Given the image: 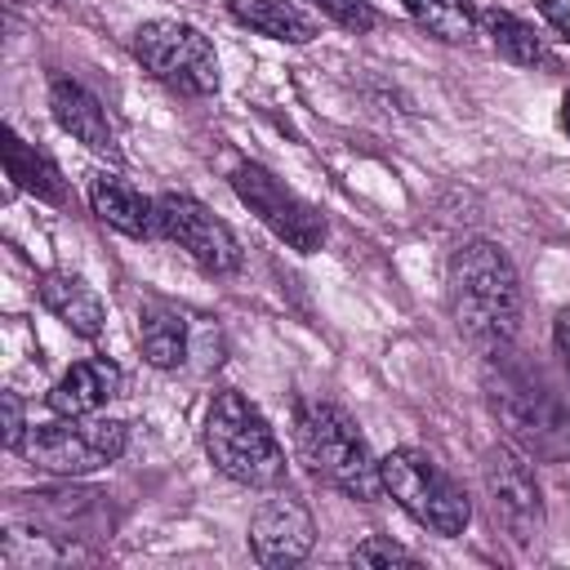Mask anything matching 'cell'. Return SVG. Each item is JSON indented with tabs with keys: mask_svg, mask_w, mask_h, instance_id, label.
I'll list each match as a JSON object with an SVG mask.
<instances>
[{
	"mask_svg": "<svg viewBox=\"0 0 570 570\" xmlns=\"http://www.w3.org/2000/svg\"><path fill=\"white\" fill-rule=\"evenodd\" d=\"M445 281H450V316L459 334L481 356L508 352L521 325V281L512 258L494 240H468L454 249Z\"/></svg>",
	"mask_w": 570,
	"mask_h": 570,
	"instance_id": "6da1fadb",
	"label": "cell"
},
{
	"mask_svg": "<svg viewBox=\"0 0 570 570\" xmlns=\"http://www.w3.org/2000/svg\"><path fill=\"white\" fill-rule=\"evenodd\" d=\"M481 387L508 445L539 463L570 459V405L552 392L548 379H539V370H525L521 361H512V352H499L485 356Z\"/></svg>",
	"mask_w": 570,
	"mask_h": 570,
	"instance_id": "7a4b0ae2",
	"label": "cell"
},
{
	"mask_svg": "<svg viewBox=\"0 0 570 570\" xmlns=\"http://www.w3.org/2000/svg\"><path fill=\"white\" fill-rule=\"evenodd\" d=\"M294 445H298V459L307 463V472L316 481L334 485L338 494H347L356 503H374L383 494L379 459L370 454L365 436L356 432V423L338 405H330V401L298 405Z\"/></svg>",
	"mask_w": 570,
	"mask_h": 570,
	"instance_id": "3957f363",
	"label": "cell"
},
{
	"mask_svg": "<svg viewBox=\"0 0 570 570\" xmlns=\"http://www.w3.org/2000/svg\"><path fill=\"white\" fill-rule=\"evenodd\" d=\"M205 454L236 485L276 490L285 481V450L240 392H214L205 410Z\"/></svg>",
	"mask_w": 570,
	"mask_h": 570,
	"instance_id": "277c9868",
	"label": "cell"
},
{
	"mask_svg": "<svg viewBox=\"0 0 570 570\" xmlns=\"http://www.w3.org/2000/svg\"><path fill=\"white\" fill-rule=\"evenodd\" d=\"M379 476H383V494H392L419 525H428L432 534H463L472 521V503L463 494V485L423 450H392L387 459H379Z\"/></svg>",
	"mask_w": 570,
	"mask_h": 570,
	"instance_id": "5b68a950",
	"label": "cell"
},
{
	"mask_svg": "<svg viewBox=\"0 0 570 570\" xmlns=\"http://www.w3.org/2000/svg\"><path fill=\"white\" fill-rule=\"evenodd\" d=\"M129 445V428L116 423V419H94V414H80V419H67L58 414L53 423L45 428H31L27 441H22V459L49 476H89L107 463H116Z\"/></svg>",
	"mask_w": 570,
	"mask_h": 570,
	"instance_id": "8992f818",
	"label": "cell"
},
{
	"mask_svg": "<svg viewBox=\"0 0 570 570\" xmlns=\"http://www.w3.org/2000/svg\"><path fill=\"white\" fill-rule=\"evenodd\" d=\"M134 58L169 89L187 94V98H209L218 89V58L214 45L178 22V18H151L134 31Z\"/></svg>",
	"mask_w": 570,
	"mask_h": 570,
	"instance_id": "52a82bcc",
	"label": "cell"
},
{
	"mask_svg": "<svg viewBox=\"0 0 570 570\" xmlns=\"http://www.w3.org/2000/svg\"><path fill=\"white\" fill-rule=\"evenodd\" d=\"M232 191H236L240 205H245L276 240H285L289 249L316 254V249L325 245V218H321L298 191H289L267 165L240 160V165L232 169Z\"/></svg>",
	"mask_w": 570,
	"mask_h": 570,
	"instance_id": "ba28073f",
	"label": "cell"
},
{
	"mask_svg": "<svg viewBox=\"0 0 570 570\" xmlns=\"http://www.w3.org/2000/svg\"><path fill=\"white\" fill-rule=\"evenodd\" d=\"M481 485H485L490 512L508 530V539L530 548L543 530V494L530 472V459L517 445H490L481 459Z\"/></svg>",
	"mask_w": 570,
	"mask_h": 570,
	"instance_id": "9c48e42d",
	"label": "cell"
},
{
	"mask_svg": "<svg viewBox=\"0 0 570 570\" xmlns=\"http://www.w3.org/2000/svg\"><path fill=\"white\" fill-rule=\"evenodd\" d=\"M156 232L165 240H174L178 249H187V258L200 263L214 276H227V272L240 267V240H236V232L218 214H209L200 200H191L183 191L156 196Z\"/></svg>",
	"mask_w": 570,
	"mask_h": 570,
	"instance_id": "30bf717a",
	"label": "cell"
},
{
	"mask_svg": "<svg viewBox=\"0 0 570 570\" xmlns=\"http://www.w3.org/2000/svg\"><path fill=\"white\" fill-rule=\"evenodd\" d=\"M316 543V521L307 503L289 490L258 503L249 521V552L258 566H298Z\"/></svg>",
	"mask_w": 570,
	"mask_h": 570,
	"instance_id": "8fae6325",
	"label": "cell"
},
{
	"mask_svg": "<svg viewBox=\"0 0 570 570\" xmlns=\"http://www.w3.org/2000/svg\"><path fill=\"white\" fill-rule=\"evenodd\" d=\"M49 111H53V120H58L76 142H85L89 151L111 156V160L120 156V147H116V129H111L102 102H98L85 85L67 80V76H53V80H49Z\"/></svg>",
	"mask_w": 570,
	"mask_h": 570,
	"instance_id": "7c38bea8",
	"label": "cell"
},
{
	"mask_svg": "<svg viewBox=\"0 0 570 570\" xmlns=\"http://www.w3.org/2000/svg\"><path fill=\"white\" fill-rule=\"evenodd\" d=\"M116 392H120V370H116V361L89 356V361H76V365L53 383L49 410H53V414H67V419L98 414Z\"/></svg>",
	"mask_w": 570,
	"mask_h": 570,
	"instance_id": "4fadbf2b",
	"label": "cell"
},
{
	"mask_svg": "<svg viewBox=\"0 0 570 570\" xmlns=\"http://www.w3.org/2000/svg\"><path fill=\"white\" fill-rule=\"evenodd\" d=\"M89 209L98 214V223L116 227L120 236H160L156 232V200H147L138 187H129L116 174H94L89 178Z\"/></svg>",
	"mask_w": 570,
	"mask_h": 570,
	"instance_id": "5bb4252c",
	"label": "cell"
},
{
	"mask_svg": "<svg viewBox=\"0 0 570 570\" xmlns=\"http://www.w3.org/2000/svg\"><path fill=\"white\" fill-rule=\"evenodd\" d=\"M36 294H40V303H45L71 334H80V338H98V334H102V321H107L102 298H98L80 276H71V272H45L40 285H36Z\"/></svg>",
	"mask_w": 570,
	"mask_h": 570,
	"instance_id": "9a60e30c",
	"label": "cell"
},
{
	"mask_svg": "<svg viewBox=\"0 0 570 570\" xmlns=\"http://www.w3.org/2000/svg\"><path fill=\"white\" fill-rule=\"evenodd\" d=\"M227 13L240 27L267 36V40H281V45H307L316 36V22L289 0H227Z\"/></svg>",
	"mask_w": 570,
	"mask_h": 570,
	"instance_id": "2e32d148",
	"label": "cell"
},
{
	"mask_svg": "<svg viewBox=\"0 0 570 570\" xmlns=\"http://www.w3.org/2000/svg\"><path fill=\"white\" fill-rule=\"evenodd\" d=\"M4 169H9L13 187L31 191L36 200H49V205H62V200H67L62 169H58L40 147H31L27 138H18L13 129L4 134Z\"/></svg>",
	"mask_w": 570,
	"mask_h": 570,
	"instance_id": "e0dca14e",
	"label": "cell"
},
{
	"mask_svg": "<svg viewBox=\"0 0 570 570\" xmlns=\"http://www.w3.org/2000/svg\"><path fill=\"white\" fill-rule=\"evenodd\" d=\"M138 347H142L147 365L178 370L187 356V316L174 312L169 303H147L138 316Z\"/></svg>",
	"mask_w": 570,
	"mask_h": 570,
	"instance_id": "ac0fdd59",
	"label": "cell"
},
{
	"mask_svg": "<svg viewBox=\"0 0 570 570\" xmlns=\"http://www.w3.org/2000/svg\"><path fill=\"white\" fill-rule=\"evenodd\" d=\"M401 4H405V13H410L428 36H436V40H445V45H463V40H472L476 27H481V13H476L472 0H401Z\"/></svg>",
	"mask_w": 570,
	"mask_h": 570,
	"instance_id": "d6986e66",
	"label": "cell"
},
{
	"mask_svg": "<svg viewBox=\"0 0 570 570\" xmlns=\"http://www.w3.org/2000/svg\"><path fill=\"white\" fill-rule=\"evenodd\" d=\"M481 31L490 36V45H494L499 58H508V62H517V67L543 62V40H539L534 27L521 22L517 13H508V9H485V13H481Z\"/></svg>",
	"mask_w": 570,
	"mask_h": 570,
	"instance_id": "ffe728a7",
	"label": "cell"
},
{
	"mask_svg": "<svg viewBox=\"0 0 570 570\" xmlns=\"http://www.w3.org/2000/svg\"><path fill=\"white\" fill-rule=\"evenodd\" d=\"M352 566H419V557L387 534H370L352 548Z\"/></svg>",
	"mask_w": 570,
	"mask_h": 570,
	"instance_id": "44dd1931",
	"label": "cell"
},
{
	"mask_svg": "<svg viewBox=\"0 0 570 570\" xmlns=\"http://www.w3.org/2000/svg\"><path fill=\"white\" fill-rule=\"evenodd\" d=\"M330 22H338L343 31H352V36H361V31H370L374 22H379V13H374V4L370 0H312Z\"/></svg>",
	"mask_w": 570,
	"mask_h": 570,
	"instance_id": "7402d4cb",
	"label": "cell"
},
{
	"mask_svg": "<svg viewBox=\"0 0 570 570\" xmlns=\"http://www.w3.org/2000/svg\"><path fill=\"white\" fill-rule=\"evenodd\" d=\"M0 410H4V450H22L27 441V414H22V401L18 392H0Z\"/></svg>",
	"mask_w": 570,
	"mask_h": 570,
	"instance_id": "603a6c76",
	"label": "cell"
},
{
	"mask_svg": "<svg viewBox=\"0 0 570 570\" xmlns=\"http://www.w3.org/2000/svg\"><path fill=\"white\" fill-rule=\"evenodd\" d=\"M539 13L552 22V31H561L570 40V0H539Z\"/></svg>",
	"mask_w": 570,
	"mask_h": 570,
	"instance_id": "cb8c5ba5",
	"label": "cell"
},
{
	"mask_svg": "<svg viewBox=\"0 0 570 570\" xmlns=\"http://www.w3.org/2000/svg\"><path fill=\"white\" fill-rule=\"evenodd\" d=\"M552 347H557V356H561V365H566V374H570V307H561V312H557Z\"/></svg>",
	"mask_w": 570,
	"mask_h": 570,
	"instance_id": "d4e9b609",
	"label": "cell"
},
{
	"mask_svg": "<svg viewBox=\"0 0 570 570\" xmlns=\"http://www.w3.org/2000/svg\"><path fill=\"white\" fill-rule=\"evenodd\" d=\"M561 120H566V129H570V89H566V98H561Z\"/></svg>",
	"mask_w": 570,
	"mask_h": 570,
	"instance_id": "484cf974",
	"label": "cell"
},
{
	"mask_svg": "<svg viewBox=\"0 0 570 570\" xmlns=\"http://www.w3.org/2000/svg\"><path fill=\"white\" fill-rule=\"evenodd\" d=\"M13 4H36V0H13Z\"/></svg>",
	"mask_w": 570,
	"mask_h": 570,
	"instance_id": "4316f807",
	"label": "cell"
}]
</instances>
